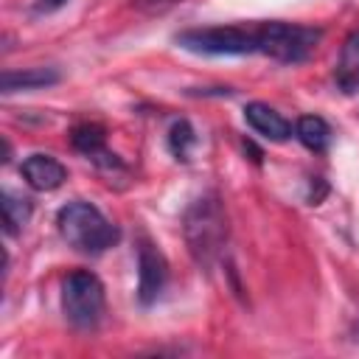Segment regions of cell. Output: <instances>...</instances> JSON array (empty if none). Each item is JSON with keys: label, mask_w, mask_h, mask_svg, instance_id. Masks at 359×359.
Segmentation results:
<instances>
[{"label": "cell", "mask_w": 359, "mask_h": 359, "mask_svg": "<svg viewBox=\"0 0 359 359\" xmlns=\"http://www.w3.org/2000/svg\"><path fill=\"white\" fill-rule=\"evenodd\" d=\"M227 213L216 191L196 196L182 213V236L199 269L210 272L227 247Z\"/></svg>", "instance_id": "6da1fadb"}, {"label": "cell", "mask_w": 359, "mask_h": 359, "mask_svg": "<svg viewBox=\"0 0 359 359\" xmlns=\"http://www.w3.org/2000/svg\"><path fill=\"white\" fill-rule=\"evenodd\" d=\"M56 227L59 236L84 255H101L121 238V230L95 205L84 199H73L62 205L56 210Z\"/></svg>", "instance_id": "7a4b0ae2"}, {"label": "cell", "mask_w": 359, "mask_h": 359, "mask_svg": "<svg viewBox=\"0 0 359 359\" xmlns=\"http://www.w3.org/2000/svg\"><path fill=\"white\" fill-rule=\"evenodd\" d=\"M104 283L90 269H73L62 280V311L76 331H95L104 320Z\"/></svg>", "instance_id": "3957f363"}, {"label": "cell", "mask_w": 359, "mask_h": 359, "mask_svg": "<svg viewBox=\"0 0 359 359\" xmlns=\"http://www.w3.org/2000/svg\"><path fill=\"white\" fill-rule=\"evenodd\" d=\"M255 36H258V53H264L275 62H283V65H297L314 53L323 31L311 28V25L272 20V22L258 25Z\"/></svg>", "instance_id": "277c9868"}, {"label": "cell", "mask_w": 359, "mask_h": 359, "mask_svg": "<svg viewBox=\"0 0 359 359\" xmlns=\"http://www.w3.org/2000/svg\"><path fill=\"white\" fill-rule=\"evenodd\" d=\"M182 50L202 53V56H247L258 53L255 28L244 25H208V28H188L174 36Z\"/></svg>", "instance_id": "5b68a950"}, {"label": "cell", "mask_w": 359, "mask_h": 359, "mask_svg": "<svg viewBox=\"0 0 359 359\" xmlns=\"http://www.w3.org/2000/svg\"><path fill=\"white\" fill-rule=\"evenodd\" d=\"M165 283H168L165 255L149 238H140V244H137V300H140V306L157 303Z\"/></svg>", "instance_id": "8992f818"}, {"label": "cell", "mask_w": 359, "mask_h": 359, "mask_svg": "<svg viewBox=\"0 0 359 359\" xmlns=\"http://www.w3.org/2000/svg\"><path fill=\"white\" fill-rule=\"evenodd\" d=\"M20 171H22L25 182H28L34 191H56V188L67 180V168H65L56 157L42 154V151L28 154V157L22 160Z\"/></svg>", "instance_id": "52a82bcc"}, {"label": "cell", "mask_w": 359, "mask_h": 359, "mask_svg": "<svg viewBox=\"0 0 359 359\" xmlns=\"http://www.w3.org/2000/svg\"><path fill=\"white\" fill-rule=\"evenodd\" d=\"M244 121L266 140H275V143H283L292 137V123L278 112L272 109L269 104H261V101H250L244 107Z\"/></svg>", "instance_id": "ba28073f"}, {"label": "cell", "mask_w": 359, "mask_h": 359, "mask_svg": "<svg viewBox=\"0 0 359 359\" xmlns=\"http://www.w3.org/2000/svg\"><path fill=\"white\" fill-rule=\"evenodd\" d=\"M334 81L345 95L359 93V31H351L339 48V59L334 65Z\"/></svg>", "instance_id": "9c48e42d"}, {"label": "cell", "mask_w": 359, "mask_h": 359, "mask_svg": "<svg viewBox=\"0 0 359 359\" xmlns=\"http://www.w3.org/2000/svg\"><path fill=\"white\" fill-rule=\"evenodd\" d=\"M62 76L56 67H28V70H3L0 76V90L8 95V93H17V90H42V87H50L56 84Z\"/></svg>", "instance_id": "30bf717a"}, {"label": "cell", "mask_w": 359, "mask_h": 359, "mask_svg": "<svg viewBox=\"0 0 359 359\" xmlns=\"http://www.w3.org/2000/svg\"><path fill=\"white\" fill-rule=\"evenodd\" d=\"M0 202H3V230H6V236H17L34 213V202L22 194H14V191H3Z\"/></svg>", "instance_id": "8fae6325"}, {"label": "cell", "mask_w": 359, "mask_h": 359, "mask_svg": "<svg viewBox=\"0 0 359 359\" xmlns=\"http://www.w3.org/2000/svg\"><path fill=\"white\" fill-rule=\"evenodd\" d=\"M294 135H297V140L306 146V149H311V151H325L328 149V143H331V126H328V121L325 118H320V115H303L300 121H297V126H294Z\"/></svg>", "instance_id": "7c38bea8"}, {"label": "cell", "mask_w": 359, "mask_h": 359, "mask_svg": "<svg viewBox=\"0 0 359 359\" xmlns=\"http://www.w3.org/2000/svg\"><path fill=\"white\" fill-rule=\"evenodd\" d=\"M70 143H73L76 151H81L84 157L95 160L104 151V129L98 123H79L70 132Z\"/></svg>", "instance_id": "4fadbf2b"}, {"label": "cell", "mask_w": 359, "mask_h": 359, "mask_svg": "<svg viewBox=\"0 0 359 359\" xmlns=\"http://www.w3.org/2000/svg\"><path fill=\"white\" fill-rule=\"evenodd\" d=\"M196 146V135H194V126L188 121H174L171 129H168V149L177 160H188L191 157V149Z\"/></svg>", "instance_id": "5bb4252c"}, {"label": "cell", "mask_w": 359, "mask_h": 359, "mask_svg": "<svg viewBox=\"0 0 359 359\" xmlns=\"http://www.w3.org/2000/svg\"><path fill=\"white\" fill-rule=\"evenodd\" d=\"M174 3H180V0H135V6H137L140 11H146V14H163V11L171 8Z\"/></svg>", "instance_id": "9a60e30c"}, {"label": "cell", "mask_w": 359, "mask_h": 359, "mask_svg": "<svg viewBox=\"0 0 359 359\" xmlns=\"http://www.w3.org/2000/svg\"><path fill=\"white\" fill-rule=\"evenodd\" d=\"M65 3H70V0H36V3H34V14H53V11H59Z\"/></svg>", "instance_id": "2e32d148"}]
</instances>
